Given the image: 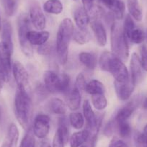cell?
<instances>
[{
  "label": "cell",
  "instance_id": "obj_30",
  "mask_svg": "<svg viewBox=\"0 0 147 147\" xmlns=\"http://www.w3.org/2000/svg\"><path fill=\"white\" fill-rule=\"evenodd\" d=\"M92 103L97 110H102L107 107V101L104 94L92 95Z\"/></svg>",
  "mask_w": 147,
  "mask_h": 147
},
{
  "label": "cell",
  "instance_id": "obj_48",
  "mask_svg": "<svg viewBox=\"0 0 147 147\" xmlns=\"http://www.w3.org/2000/svg\"><path fill=\"white\" fill-rule=\"evenodd\" d=\"M143 136H144V143H145V146L147 147V124L144 126V131L142 132Z\"/></svg>",
  "mask_w": 147,
  "mask_h": 147
},
{
  "label": "cell",
  "instance_id": "obj_32",
  "mask_svg": "<svg viewBox=\"0 0 147 147\" xmlns=\"http://www.w3.org/2000/svg\"><path fill=\"white\" fill-rule=\"evenodd\" d=\"M128 40L134 44H141L145 40V33L141 29L136 28L131 32Z\"/></svg>",
  "mask_w": 147,
  "mask_h": 147
},
{
  "label": "cell",
  "instance_id": "obj_54",
  "mask_svg": "<svg viewBox=\"0 0 147 147\" xmlns=\"http://www.w3.org/2000/svg\"><path fill=\"white\" fill-rule=\"evenodd\" d=\"M73 1H75V2H77V1H78V0H73Z\"/></svg>",
  "mask_w": 147,
  "mask_h": 147
},
{
  "label": "cell",
  "instance_id": "obj_16",
  "mask_svg": "<svg viewBox=\"0 0 147 147\" xmlns=\"http://www.w3.org/2000/svg\"><path fill=\"white\" fill-rule=\"evenodd\" d=\"M50 37L48 31H32L30 30L27 35V38L30 45L40 46L47 43Z\"/></svg>",
  "mask_w": 147,
  "mask_h": 147
},
{
  "label": "cell",
  "instance_id": "obj_11",
  "mask_svg": "<svg viewBox=\"0 0 147 147\" xmlns=\"http://www.w3.org/2000/svg\"><path fill=\"white\" fill-rule=\"evenodd\" d=\"M12 73L18 87H23L26 90L29 84V76L25 66L20 61L14 62Z\"/></svg>",
  "mask_w": 147,
  "mask_h": 147
},
{
  "label": "cell",
  "instance_id": "obj_28",
  "mask_svg": "<svg viewBox=\"0 0 147 147\" xmlns=\"http://www.w3.org/2000/svg\"><path fill=\"white\" fill-rule=\"evenodd\" d=\"M1 1L7 16H13L18 9L19 0H1Z\"/></svg>",
  "mask_w": 147,
  "mask_h": 147
},
{
  "label": "cell",
  "instance_id": "obj_49",
  "mask_svg": "<svg viewBox=\"0 0 147 147\" xmlns=\"http://www.w3.org/2000/svg\"><path fill=\"white\" fill-rule=\"evenodd\" d=\"M4 120V110L2 107L0 105V125L2 123Z\"/></svg>",
  "mask_w": 147,
  "mask_h": 147
},
{
  "label": "cell",
  "instance_id": "obj_38",
  "mask_svg": "<svg viewBox=\"0 0 147 147\" xmlns=\"http://www.w3.org/2000/svg\"><path fill=\"white\" fill-rule=\"evenodd\" d=\"M65 144H66V142H65L64 138L62 136V134L57 128L54 137H53L51 147H64Z\"/></svg>",
  "mask_w": 147,
  "mask_h": 147
},
{
  "label": "cell",
  "instance_id": "obj_53",
  "mask_svg": "<svg viewBox=\"0 0 147 147\" xmlns=\"http://www.w3.org/2000/svg\"><path fill=\"white\" fill-rule=\"evenodd\" d=\"M80 147H86V146L85 145H83V146H80Z\"/></svg>",
  "mask_w": 147,
  "mask_h": 147
},
{
  "label": "cell",
  "instance_id": "obj_46",
  "mask_svg": "<svg viewBox=\"0 0 147 147\" xmlns=\"http://www.w3.org/2000/svg\"><path fill=\"white\" fill-rule=\"evenodd\" d=\"M7 82L6 75H5V71H4L3 68H2V65L0 63V93L2 92V89H3L4 84Z\"/></svg>",
  "mask_w": 147,
  "mask_h": 147
},
{
  "label": "cell",
  "instance_id": "obj_51",
  "mask_svg": "<svg viewBox=\"0 0 147 147\" xmlns=\"http://www.w3.org/2000/svg\"><path fill=\"white\" fill-rule=\"evenodd\" d=\"M142 107L144 109H147V97H145L144 100H142Z\"/></svg>",
  "mask_w": 147,
  "mask_h": 147
},
{
  "label": "cell",
  "instance_id": "obj_5",
  "mask_svg": "<svg viewBox=\"0 0 147 147\" xmlns=\"http://www.w3.org/2000/svg\"><path fill=\"white\" fill-rule=\"evenodd\" d=\"M18 40L22 51L27 56H31L32 50L30 44L27 38L28 32L30 30V20L29 15L22 13L18 18Z\"/></svg>",
  "mask_w": 147,
  "mask_h": 147
},
{
  "label": "cell",
  "instance_id": "obj_43",
  "mask_svg": "<svg viewBox=\"0 0 147 147\" xmlns=\"http://www.w3.org/2000/svg\"><path fill=\"white\" fill-rule=\"evenodd\" d=\"M134 139L136 147H146L144 136H143V134L141 132L136 131L135 134H134Z\"/></svg>",
  "mask_w": 147,
  "mask_h": 147
},
{
  "label": "cell",
  "instance_id": "obj_18",
  "mask_svg": "<svg viewBox=\"0 0 147 147\" xmlns=\"http://www.w3.org/2000/svg\"><path fill=\"white\" fill-rule=\"evenodd\" d=\"M19 139V131L15 123H11L8 128L7 134L3 141L2 147H17Z\"/></svg>",
  "mask_w": 147,
  "mask_h": 147
},
{
  "label": "cell",
  "instance_id": "obj_36",
  "mask_svg": "<svg viewBox=\"0 0 147 147\" xmlns=\"http://www.w3.org/2000/svg\"><path fill=\"white\" fill-rule=\"evenodd\" d=\"M71 84V79L66 74H62L60 75V86H59V92L66 93L69 90Z\"/></svg>",
  "mask_w": 147,
  "mask_h": 147
},
{
  "label": "cell",
  "instance_id": "obj_9",
  "mask_svg": "<svg viewBox=\"0 0 147 147\" xmlns=\"http://www.w3.org/2000/svg\"><path fill=\"white\" fill-rule=\"evenodd\" d=\"M13 52L3 42H0V63L2 65L5 75L7 82H9L11 78L12 72V63H11V56Z\"/></svg>",
  "mask_w": 147,
  "mask_h": 147
},
{
  "label": "cell",
  "instance_id": "obj_21",
  "mask_svg": "<svg viewBox=\"0 0 147 147\" xmlns=\"http://www.w3.org/2000/svg\"><path fill=\"white\" fill-rule=\"evenodd\" d=\"M127 7L128 12L135 20L141 22L143 19V11L138 0H127Z\"/></svg>",
  "mask_w": 147,
  "mask_h": 147
},
{
  "label": "cell",
  "instance_id": "obj_40",
  "mask_svg": "<svg viewBox=\"0 0 147 147\" xmlns=\"http://www.w3.org/2000/svg\"><path fill=\"white\" fill-rule=\"evenodd\" d=\"M86 84H87V82H86L84 75L82 73L79 74L77 77V79H76L75 86H74V87L78 89V90L81 92L82 91V90H85Z\"/></svg>",
  "mask_w": 147,
  "mask_h": 147
},
{
  "label": "cell",
  "instance_id": "obj_7",
  "mask_svg": "<svg viewBox=\"0 0 147 147\" xmlns=\"http://www.w3.org/2000/svg\"><path fill=\"white\" fill-rule=\"evenodd\" d=\"M50 118L45 114H38L33 123V134L38 138H45L50 131Z\"/></svg>",
  "mask_w": 147,
  "mask_h": 147
},
{
  "label": "cell",
  "instance_id": "obj_47",
  "mask_svg": "<svg viewBox=\"0 0 147 147\" xmlns=\"http://www.w3.org/2000/svg\"><path fill=\"white\" fill-rule=\"evenodd\" d=\"M100 1L103 5H105L106 7L110 9V10H112L116 2H118V0H100Z\"/></svg>",
  "mask_w": 147,
  "mask_h": 147
},
{
  "label": "cell",
  "instance_id": "obj_4",
  "mask_svg": "<svg viewBox=\"0 0 147 147\" xmlns=\"http://www.w3.org/2000/svg\"><path fill=\"white\" fill-rule=\"evenodd\" d=\"M128 40L121 25L113 22L110 28V46L112 53L121 59L126 60L129 56Z\"/></svg>",
  "mask_w": 147,
  "mask_h": 147
},
{
  "label": "cell",
  "instance_id": "obj_35",
  "mask_svg": "<svg viewBox=\"0 0 147 147\" xmlns=\"http://www.w3.org/2000/svg\"><path fill=\"white\" fill-rule=\"evenodd\" d=\"M125 9V4L123 3V2H122L121 0H118V2L111 10V12L114 15L115 19L121 20L124 16Z\"/></svg>",
  "mask_w": 147,
  "mask_h": 147
},
{
  "label": "cell",
  "instance_id": "obj_15",
  "mask_svg": "<svg viewBox=\"0 0 147 147\" xmlns=\"http://www.w3.org/2000/svg\"><path fill=\"white\" fill-rule=\"evenodd\" d=\"M138 103L139 100H133L125 105L118 110L115 118L113 119L114 121L116 123L127 121V120L132 115L136 107H138Z\"/></svg>",
  "mask_w": 147,
  "mask_h": 147
},
{
  "label": "cell",
  "instance_id": "obj_42",
  "mask_svg": "<svg viewBox=\"0 0 147 147\" xmlns=\"http://www.w3.org/2000/svg\"><path fill=\"white\" fill-rule=\"evenodd\" d=\"M52 45L49 43H46L45 44L42 45V46H39L38 49V53L43 56H49L51 53L52 50Z\"/></svg>",
  "mask_w": 147,
  "mask_h": 147
},
{
  "label": "cell",
  "instance_id": "obj_8",
  "mask_svg": "<svg viewBox=\"0 0 147 147\" xmlns=\"http://www.w3.org/2000/svg\"><path fill=\"white\" fill-rule=\"evenodd\" d=\"M31 23L38 30H43L46 25V20L43 10L38 3H32L29 11Z\"/></svg>",
  "mask_w": 147,
  "mask_h": 147
},
{
  "label": "cell",
  "instance_id": "obj_52",
  "mask_svg": "<svg viewBox=\"0 0 147 147\" xmlns=\"http://www.w3.org/2000/svg\"><path fill=\"white\" fill-rule=\"evenodd\" d=\"M2 20H1V16H0V32L2 30Z\"/></svg>",
  "mask_w": 147,
  "mask_h": 147
},
{
  "label": "cell",
  "instance_id": "obj_22",
  "mask_svg": "<svg viewBox=\"0 0 147 147\" xmlns=\"http://www.w3.org/2000/svg\"><path fill=\"white\" fill-rule=\"evenodd\" d=\"M49 111L56 115H64L66 112V104L59 98H52L48 102Z\"/></svg>",
  "mask_w": 147,
  "mask_h": 147
},
{
  "label": "cell",
  "instance_id": "obj_26",
  "mask_svg": "<svg viewBox=\"0 0 147 147\" xmlns=\"http://www.w3.org/2000/svg\"><path fill=\"white\" fill-rule=\"evenodd\" d=\"M84 90L88 94L94 95V94H104L105 87L101 82L97 80H93L87 83Z\"/></svg>",
  "mask_w": 147,
  "mask_h": 147
},
{
  "label": "cell",
  "instance_id": "obj_27",
  "mask_svg": "<svg viewBox=\"0 0 147 147\" xmlns=\"http://www.w3.org/2000/svg\"><path fill=\"white\" fill-rule=\"evenodd\" d=\"M74 40L79 45H84L90 41L91 36L89 31L86 30L74 29L73 34Z\"/></svg>",
  "mask_w": 147,
  "mask_h": 147
},
{
  "label": "cell",
  "instance_id": "obj_33",
  "mask_svg": "<svg viewBox=\"0 0 147 147\" xmlns=\"http://www.w3.org/2000/svg\"><path fill=\"white\" fill-rule=\"evenodd\" d=\"M35 138L33 132L30 131H27L26 134L24 136L21 141L19 147H35Z\"/></svg>",
  "mask_w": 147,
  "mask_h": 147
},
{
  "label": "cell",
  "instance_id": "obj_17",
  "mask_svg": "<svg viewBox=\"0 0 147 147\" xmlns=\"http://www.w3.org/2000/svg\"><path fill=\"white\" fill-rule=\"evenodd\" d=\"M74 18L77 28L81 30H86L90 22L89 14L83 7H78L74 12Z\"/></svg>",
  "mask_w": 147,
  "mask_h": 147
},
{
  "label": "cell",
  "instance_id": "obj_31",
  "mask_svg": "<svg viewBox=\"0 0 147 147\" xmlns=\"http://www.w3.org/2000/svg\"><path fill=\"white\" fill-rule=\"evenodd\" d=\"M117 129H118V134L121 138H127L131 136L132 129L128 123V121H123V122L116 123Z\"/></svg>",
  "mask_w": 147,
  "mask_h": 147
},
{
  "label": "cell",
  "instance_id": "obj_29",
  "mask_svg": "<svg viewBox=\"0 0 147 147\" xmlns=\"http://www.w3.org/2000/svg\"><path fill=\"white\" fill-rule=\"evenodd\" d=\"M69 122L71 125L77 130H80L84 127V119L80 113H72L69 115Z\"/></svg>",
  "mask_w": 147,
  "mask_h": 147
},
{
  "label": "cell",
  "instance_id": "obj_13",
  "mask_svg": "<svg viewBox=\"0 0 147 147\" xmlns=\"http://www.w3.org/2000/svg\"><path fill=\"white\" fill-rule=\"evenodd\" d=\"M43 81L46 90L51 93L59 92L60 75L53 71H46L43 74Z\"/></svg>",
  "mask_w": 147,
  "mask_h": 147
},
{
  "label": "cell",
  "instance_id": "obj_12",
  "mask_svg": "<svg viewBox=\"0 0 147 147\" xmlns=\"http://www.w3.org/2000/svg\"><path fill=\"white\" fill-rule=\"evenodd\" d=\"M91 28L99 46L101 47L105 46L107 43V33L100 18H94L92 20Z\"/></svg>",
  "mask_w": 147,
  "mask_h": 147
},
{
  "label": "cell",
  "instance_id": "obj_24",
  "mask_svg": "<svg viewBox=\"0 0 147 147\" xmlns=\"http://www.w3.org/2000/svg\"><path fill=\"white\" fill-rule=\"evenodd\" d=\"M2 42L6 44L13 52L14 46L12 42V25L8 21H5L2 25Z\"/></svg>",
  "mask_w": 147,
  "mask_h": 147
},
{
  "label": "cell",
  "instance_id": "obj_23",
  "mask_svg": "<svg viewBox=\"0 0 147 147\" xmlns=\"http://www.w3.org/2000/svg\"><path fill=\"white\" fill-rule=\"evenodd\" d=\"M43 11L52 15H60L63 9V6L60 0H47L43 7Z\"/></svg>",
  "mask_w": 147,
  "mask_h": 147
},
{
  "label": "cell",
  "instance_id": "obj_10",
  "mask_svg": "<svg viewBox=\"0 0 147 147\" xmlns=\"http://www.w3.org/2000/svg\"><path fill=\"white\" fill-rule=\"evenodd\" d=\"M135 86V84L131 80V77L129 80L123 82L117 81L114 82L115 92L118 98L122 101H125L131 97L134 91Z\"/></svg>",
  "mask_w": 147,
  "mask_h": 147
},
{
  "label": "cell",
  "instance_id": "obj_2",
  "mask_svg": "<svg viewBox=\"0 0 147 147\" xmlns=\"http://www.w3.org/2000/svg\"><path fill=\"white\" fill-rule=\"evenodd\" d=\"M100 69L110 72L115 78V81L123 82L130 79L127 67L120 59L113 53L105 51L100 56L99 61Z\"/></svg>",
  "mask_w": 147,
  "mask_h": 147
},
{
  "label": "cell",
  "instance_id": "obj_3",
  "mask_svg": "<svg viewBox=\"0 0 147 147\" xmlns=\"http://www.w3.org/2000/svg\"><path fill=\"white\" fill-rule=\"evenodd\" d=\"M74 27L70 18H64L59 27L56 35V51L58 59L61 64H65L68 61L69 47L73 38Z\"/></svg>",
  "mask_w": 147,
  "mask_h": 147
},
{
  "label": "cell",
  "instance_id": "obj_6",
  "mask_svg": "<svg viewBox=\"0 0 147 147\" xmlns=\"http://www.w3.org/2000/svg\"><path fill=\"white\" fill-rule=\"evenodd\" d=\"M83 114L88 125V131H90V136H97L99 128H100V124H99L95 113L93 111L90 101L87 100H86L83 103Z\"/></svg>",
  "mask_w": 147,
  "mask_h": 147
},
{
  "label": "cell",
  "instance_id": "obj_44",
  "mask_svg": "<svg viewBox=\"0 0 147 147\" xmlns=\"http://www.w3.org/2000/svg\"><path fill=\"white\" fill-rule=\"evenodd\" d=\"M109 147H128V145L123 140L118 138H113L110 141Z\"/></svg>",
  "mask_w": 147,
  "mask_h": 147
},
{
  "label": "cell",
  "instance_id": "obj_1",
  "mask_svg": "<svg viewBox=\"0 0 147 147\" xmlns=\"http://www.w3.org/2000/svg\"><path fill=\"white\" fill-rule=\"evenodd\" d=\"M15 113L20 125L27 131H30L32 124L33 107L29 94L23 87H17L15 97Z\"/></svg>",
  "mask_w": 147,
  "mask_h": 147
},
{
  "label": "cell",
  "instance_id": "obj_41",
  "mask_svg": "<svg viewBox=\"0 0 147 147\" xmlns=\"http://www.w3.org/2000/svg\"><path fill=\"white\" fill-rule=\"evenodd\" d=\"M115 128H117L116 122L114 120L109 121L104 128V134L106 136H110L113 135Z\"/></svg>",
  "mask_w": 147,
  "mask_h": 147
},
{
  "label": "cell",
  "instance_id": "obj_14",
  "mask_svg": "<svg viewBox=\"0 0 147 147\" xmlns=\"http://www.w3.org/2000/svg\"><path fill=\"white\" fill-rule=\"evenodd\" d=\"M131 78L135 85L140 82L143 77V68L141 66L140 57L136 53H134L131 59Z\"/></svg>",
  "mask_w": 147,
  "mask_h": 147
},
{
  "label": "cell",
  "instance_id": "obj_34",
  "mask_svg": "<svg viewBox=\"0 0 147 147\" xmlns=\"http://www.w3.org/2000/svg\"><path fill=\"white\" fill-rule=\"evenodd\" d=\"M135 28L136 25L134 20H133V18L130 15H127L126 16H125V20H124L123 29V32L124 33H125V36L127 37L128 40L130 35H131V32H132Z\"/></svg>",
  "mask_w": 147,
  "mask_h": 147
},
{
  "label": "cell",
  "instance_id": "obj_50",
  "mask_svg": "<svg viewBox=\"0 0 147 147\" xmlns=\"http://www.w3.org/2000/svg\"><path fill=\"white\" fill-rule=\"evenodd\" d=\"M40 147H51V146L48 141H43L40 144Z\"/></svg>",
  "mask_w": 147,
  "mask_h": 147
},
{
  "label": "cell",
  "instance_id": "obj_39",
  "mask_svg": "<svg viewBox=\"0 0 147 147\" xmlns=\"http://www.w3.org/2000/svg\"><path fill=\"white\" fill-rule=\"evenodd\" d=\"M140 60L141 66L145 71H147V47L145 45H142L140 49Z\"/></svg>",
  "mask_w": 147,
  "mask_h": 147
},
{
  "label": "cell",
  "instance_id": "obj_45",
  "mask_svg": "<svg viewBox=\"0 0 147 147\" xmlns=\"http://www.w3.org/2000/svg\"><path fill=\"white\" fill-rule=\"evenodd\" d=\"M94 0H82L83 8H84L88 13L91 12L93 7H94Z\"/></svg>",
  "mask_w": 147,
  "mask_h": 147
},
{
  "label": "cell",
  "instance_id": "obj_20",
  "mask_svg": "<svg viewBox=\"0 0 147 147\" xmlns=\"http://www.w3.org/2000/svg\"><path fill=\"white\" fill-rule=\"evenodd\" d=\"M81 104V92L74 87L73 90L68 94L67 105L71 110H77L80 108Z\"/></svg>",
  "mask_w": 147,
  "mask_h": 147
},
{
  "label": "cell",
  "instance_id": "obj_19",
  "mask_svg": "<svg viewBox=\"0 0 147 147\" xmlns=\"http://www.w3.org/2000/svg\"><path fill=\"white\" fill-rule=\"evenodd\" d=\"M90 133L88 130L78 131L71 135L69 138L71 147H80L84 145L89 139Z\"/></svg>",
  "mask_w": 147,
  "mask_h": 147
},
{
  "label": "cell",
  "instance_id": "obj_25",
  "mask_svg": "<svg viewBox=\"0 0 147 147\" xmlns=\"http://www.w3.org/2000/svg\"><path fill=\"white\" fill-rule=\"evenodd\" d=\"M79 59L80 62L90 70H93L96 68L97 63V59L95 56L92 53H89V52H81L79 54Z\"/></svg>",
  "mask_w": 147,
  "mask_h": 147
},
{
  "label": "cell",
  "instance_id": "obj_37",
  "mask_svg": "<svg viewBox=\"0 0 147 147\" xmlns=\"http://www.w3.org/2000/svg\"><path fill=\"white\" fill-rule=\"evenodd\" d=\"M58 129L61 131L62 134L64 141L66 144L67 143L68 139H69V128H68L67 121L65 118H61L59 119V126H58Z\"/></svg>",
  "mask_w": 147,
  "mask_h": 147
}]
</instances>
